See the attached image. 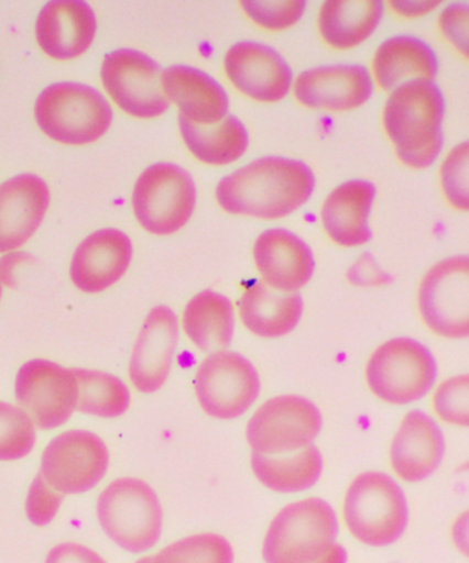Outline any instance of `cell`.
I'll return each mask as SVG.
<instances>
[{
    "label": "cell",
    "mask_w": 469,
    "mask_h": 563,
    "mask_svg": "<svg viewBox=\"0 0 469 563\" xmlns=\"http://www.w3.org/2000/svg\"><path fill=\"white\" fill-rule=\"evenodd\" d=\"M179 130L193 156L209 165H229L247 152L250 136L236 115L214 125H197L179 114Z\"/></svg>",
    "instance_id": "f546056e"
},
{
    "label": "cell",
    "mask_w": 469,
    "mask_h": 563,
    "mask_svg": "<svg viewBox=\"0 0 469 563\" xmlns=\"http://www.w3.org/2000/svg\"><path fill=\"white\" fill-rule=\"evenodd\" d=\"M303 300L297 292L272 289L264 282L248 287L240 300V318L251 333L280 339L301 322Z\"/></svg>",
    "instance_id": "484cf974"
},
{
    "label": "cell",
    "mask_w": 469,
    "mask_h": 563,
    "mask_svg": "<svg viewBox=\"0 0 469 563\" xmlns=\"http://www.w3.org/2000/svg\"><path fill=\"white\" fill-rule=\"evenodd\" d=\"M97 518L105 534L131 554L152 550L162 538V504L156 490L140 478L110 483L98 496Z\"/></svg>",
    "instance_id": "3957f363"
},
{
    "label": "cell",
    "mask_w": 469,
    "mask_h": 563,
    "mask_svg": "<svg viewBox=\"0 0 469 563\" xmlns=\"http://www.w3.org/2000/svg\"><path fill=\"white\" fill-rule=\"evenodd\" d=\"M36 445V428L20 407L0 401V461H19Z\"/></svg>",
    "instance_id": "d6a6232c"
},
{
    "label": "cell",
    "mask_w": 469,
    "mask_h": 563,
    "mask_svg": "<svg viewBox=\"0 0 469 563\" xmlns=\"http://www.w3.org/2000/svg\"><path fill=\"white\" fill-rule=\"evenodd\" d=\"M131 257V240L123 231H97L77 247L70 263V279L80 291L96 295L123 278Z\"/></svg>",
    "instance_id": "ac0fdd59"
},
{
    "label": "cell",
    "mask_w": 469,
    "mask_h": 563,
    "mask_svg": "<svg viewBox=\"0 0 469 563\" xmlns=\"http://www.w3.org/2000/svg\"><path fill=\"white\" fill-rule=\"evenodd\" d=\"M179 341V322L173 309L153 308L137 336L130 358L131 384L141 394L162 389L173 368Z\"/></svg>",
    "instance_id": "9a60e30c"
},
{
    "label": "cell",
    "mask_w": 469,
    "mask_h": 563,
    "mask_svg": "<svg viewBox=\"0 0 469 563\" xmlns=\"http://www.w3.org/2000/svg\"><path fill=\"white\" fill-rule=\"evenodd\" d=\"M445 455L443 430L423 411L406 413L391 443L390 460L396 476L421 483L437 472Z\"/></svg>",
    "instance_id": "ffe728a7"
},
{
    "label": "cell",
    "mask_w": 469,
    "mask_h": 563,
    "mask_svg": "<svg viewBox=\"0 0 469 563\" xmlns=\"http://www.w3.org/2000/svg\"><path fill=\"white\" fill-rule=\"evenodd\" d=\"M135 563H152V556H145V559H141L140 561H137Z\"/></svg>",
    "instance_id": "7bdbcfd3"
},
{
    "label": "cell",
    "mask_w": 469,
    "mask_h": 563,
    "mask_svg": "<svg viewBox=\"0 0 469 563\" xmlns=\"http://www.w3.org/2000/svg\"><path fill=\"white\" fill-rule=\"evenodd\" d=\"M323 428L318 407L305 397L284 395L263 402L247 424L252 452L284 455L310 445Z\"/></svg>",
    "instance_id": "9c48e42d"
},
{
    "label": "cell",
    "mask_w": 469,
    "mask_h": 563,
    "mask_svg": "<svg viewBox=\"0 0 469 563\" xmlns=\"http://www.w3.org/2000/svg\"><path fill=\"white\" fill-rule=\"evenodd\" d=\"M162 69L146 54L121 48L107 55L101 68L105 90L126 113L153 119L167 112Z\"/></svg>",
    "instance_id": "4fadbf2b"
},
{
    "label": "cell",
    "mask_w": 469,
    "mask_h": 563,
    "mask_svg": "<svg viewBox=\"0 0 469 563\" xmlns=\"http://www.w3.org/2000/svg\"><path fill=\"white\" fill-rule=\"evenodd\" d=\"M35 119L52 140L83 146L107 134L113 112L107 98L96 88L79 82H57L39 96Z\"/></svg>",
    "instance_id": "5b68a950"
},
{
    "label": "cell",
    "mask_w": 469,
    "mask_h": 563,
    "mask_svg": "<svg viewBox=\"0 0 469 563\" xmlns=\"http://www.w3.org/2000/svg\"><path fill=\"white\" fill-rule=\"evenodd\" d=\"M63 501L64 495L50 487L42 474L37 473L26 495L25 512L28 520L36 527L48 526L58 516Z\"/></svg>",
    "instance_id": "8d00e7d4"
},
{
    "label": "cell",
    "mask_w": 469,
    "mask_h": 563,
    "mask_svg": "<svg viewBox=\"0 0 469 563\" xmlns=\"http://www.w3.org/2000/svg\"><path fill=\"white\" fill-rule=\"evenodd\" d=\"M468 24L469 11L467 4L455 3L444 10L439 16L440 31L468 57Z\"/></svg>",
    "instance_id": "74e56055"
},
{
    "label": "cell",
    "mask_w": 469,
    "mask_h": 563,
    "mask_svg": "<svg viewBox=\"0 0 469 563\" xmlns=\"http://www.w3.org/2000/svg\"><path fill=\"white\" fill-rule=\"evenodd\" d=\"M377 197L371 181L355 179L335 189L325 200L323 224L330 240L347 247L366 245L372 240L369 217Z\"/></svg>",
    "instance_id": "cb8c5ba5"
},
{
    "label": "cell",
    "mask_w": 469,
    "mask_h": 563,
    "mask_svg": "<svg viewBox=\"0 0 469 563\" xmlns=\"http://www.w3.org/2000/svg\"><path fill=\"white\" fill-rule=\"evenodd\" d=\"M231 85L259 102H280L288 96L292 70L283 55L268 44L240 42L225 55Z\"/></svg>",
    "instance_id": "2e32d148"
},
{
    "label": "cell",
    "mask_w": 469,
    "mask_h": 563,
    "mask_svg": "<svg viewBox=\"0 0 469 563\" xmlns=\"http://www.w3.org/2000/svg\"><path fill=\"white\" fill-rule=\"evenodd\" d=\"M434 410L444 422L467 428L469 423V379L467 374L446 379L433 399Z\"/></svg>",
    "instance_id": "836d02e7"
},
{
    "label": "cell",
    "mask_w": 469,
    "mask_h": 563,
    "mask_svg": "<svg viewBox=\"0 0 469 563\" xmlns=\"http://www.w3.org/2000/svg\"><path fill=\"white\" fill-rule=\"evenodd\" d=\"M242 10L258 25L270 31L286 30L295 25L302 19L306 10V2H255V0H242Z\"/></svg>",
    "instance_id": "e575fe53"
},
{
    "label": "cell",
    "mask_w": 469,
    "mask_h": 563,
    "mask_svg": "<svg viewBox=\"0 0 469 563\" xmlns=\"http://www.w3.org/2000/svg\"><path fill=\"white\" fill-rule=\"evenodd\" d=\"M383 11L384 3L380 0H330L319 11V32L330 47L355 48L377 30Z\"/></svg>",
    "instance_id": "4316f807"
},
{
    "label": "cell",
    "mask_w": 469,
    "mask_h": 563,
    "mask_svg": "<svg viewBox=\"0 0 469 563\" xmlns=\"http://www.w3.org/2000/svg\"><path fill=\"white\" fill-rule=\"evenodd\" d=\"M253 257L264 284L274 290L295 292L308 284L316 268L313 251L288 230L272 229L258 236Z\"/></svg>",
    "instance_id": "d6986e66"
},
{
    "label": "cell",
    "mask_w": 469,
    "mask_h": 563,
    "mask_svg": "<svg viewBox=\"0 0 469 563\" xmlns=\"http://www.w3.org/2000/svg\"><path fill=\"white\" fill-rule=\"evenodd\" d=\"M234 551L220 534L200 533L167 545L152 563H233Z\"/></svg>",
    "instance_id": "1f68e13d"
},
{
    "label": "cell",
    "mask_w": 469,
    "mask_h": 563,
    "mask_svg": "<svg viewBox=\"0 0 469 563\" xmlns=\"http://www.w3.org/2000/svg\"><path fill=\"white\" fill-rule=\"evenodd\" d=\"M50 203L46 181L24 174L0 186V253L25 244L42 224Z\"/></svg>",
    "instance_id": "44dd1931"
},
{
    "label": "cell",
    "mask_w": 469,
    "mask_h": 563,
    "mask_svg": "<svg viewBox=\"0 0 469 563\" xmlns=\"http://www.w3.org/2000/svg\"><path fill=\"white\" fill-rule=\"evenodd\" d=\"M339 521L327 501L308 498L284 507L263 542L266 563H312L336 543Z\"/></svg>",
    "instance_id": "8992f818"
},
{
    "label": "cell",
    "mask_w": 469,
    "mask_h": 563,
    "mask_svg": "<svg viewBox=\"0 0 469 563\" xmlns=\"http://www.w3.org/2000/svg\"><path fill=\"white\" fill-rule=\"evenodd\" d=\"M185 334L198 350H225L234 335V308L228 297L212 290L198 292L184 311Z\"/></svg>",
    "instance_id": "83f0119b"
},
{
    "label": "cell",
    "mask_w": 469,
    "mask_h": 563,
    "mask_svg": "<svg viewBox=\"0 0 469 563\" xmlns=\"http://www.w3.org/2000/svg\"><path fill=\"white\" fill-rule=\"evenodd\" d=\"M79 386L77 410L98 418L124 416L131 405V394L127 385L112 374L97 369L74 368Z\"/></svg>",
    "instance_id": "4dcf8cb0"
},
{
    "label": "cell",
    "mask_w": 469,
    "mask_h": 563,
    "mask_svg": "<svg viewBox=\"0 0 469 563\" xmlns=\"http://www.w3.org/2000/svg\"><path fill=\"white\" fill-rule=\"evenodd\" d=\"M109 467V450L103 440L88 430H68L44 449L42 477L63 495H79L96 488Z\"/></svg>",
    "instance_id": "8fae6325"
},
{
    "label": "cell",
    "mask_w": 469,
    "mask_h": 563,
    "mask_svg": "<svg viewBox=\"0 0 469 563\" xmlns=\"http://www.w3.org/2000/svg\"><path fill=\"white\" fill-rule=\"evenodd\" d=\"M2 292H3V290H2V284H0V300H2Z\"/></svg>",
    "instance_id": "ee69618b"
},
{
    "label": "cell",
    "mask_w": 469,
    "mask_h": 563,
    "mask_svg": "<svg viewBox=\"0 0 469 563\" xmlns=\"http://www.w3.org/2000/svg\"><path fill=\"white\" fill-rule=\"evenodd\" d=\"M316 187L307 164L286 157L255 159L226 176L217 200L226 212L258 219H281L305 206Z\"/></svg>",
    "instance_id": "6da1fadb"
},
{
    "label": "cell",
    "mask_w": 469,
    "mask_h": 563,
    "mask_svg": "<svg viewBox=\"0 0 469 563\" xmlns=\"http://www.w3.org/2000/svg\"><path fill=\"white\" fill-rule=\"evenodd\" d=\"M251 466L264 487L280 494L302 493L321 477L324 460L314 445L284 455L252 452Z\"/></svg>",
    "instance_id": "f1b7e54d"
},
{
    "label": "cell",
    "mask_w": 469,
    "mask_h": 563,
    "mask_svg": "<svg viewBox=\"0 0 469 563\" xmlns=\"http://www.w3.org/2000/svg\"><path fill=\"white\" fill-rule=\"evenodd\" d=\"M418 309L424 323L435 334L449 340L469 335V261L467 256L446 258L423 278Z\"/></svg>",
    "instance_id": "5bb4252c"
},
{
    "label": "cell",
    "mask_w": 469,
    "mask_h": 563,
    "mask_svg": "<svg viewBox=\"0 0 469 563\" xmlns=\"http://www.w3.org/2000/svg\"><path fill=\"white\" fill-rule=\"evenodd\" d=\"M44 563H108L96 551L79 543H61L48 551Z\"/></svg>",
    "instance_id": "ab89813d"
},
{
    "label": "cell",
    "mask_w": 469,
    "mask_h": 563,
    "mask_svg": "<svg viewBox=\"0 0 469 563\" xmlns=\"http://www.w3.org/2000/svg\"><path fill=\"white\" fill-rule=\"evenodd\" d=\"M468 142L461 143L460 146L450 152L448 158L445 159L443 169H440V178H443V187L446 197L451 206L461 211H468Z\"/></svg>",
    "instance_id": "d590c367"
},
{
    "label": "cell",
    "mask_w": 469,
    "mask_h": 563,
    "mask_svg": "<svg viewBox=\"0 0 469 563\" xmlns=\"http://www.w3.org/2000/svg\"><path fill=\"white\" fill-rule=\"evenodd\" d=\"M197 400L209 417L236 419L250 410L261 394V378L253 364L239 353H211L197 368Z\"/></svg>",
    "instance_id": "30bf717a"
},
{
    "label": "cell",
    "mask_w": 469,
    "mask_h": 563,
    "mask_svg": "<svg viewBox=\"0 0 469 563\" xmlns=\"http://www.w3.org/2000/svg\"><path fill=\"white\" fill-rule=\"evenodd\" d=\"M343 515L352 537L372 548L395 543L410 522L404 490L380 472L363 473L351 483Z\"/></svg>",
    "instance_id": "277c9868"
},
{
    "label": "cell",
    "mask_w": 469,
    "mask_h": 563,
    "mask_svg": "<svg viewBox=\"0 0 469 563\" xmlns=\"http://www.w3.org/2000/svg\"><path fill=\"white\" fill-rule=\"evenodd\" d=\"M36 41L48 57L74 59L90 48L97 20L85 2H52L44 5L36 21Z\"/></svg>",
    "instance_id": "7402d4cb"
},
{
    "label": "cell",
    "mask_w": 469,
    "mask_h": 563,
    "mask_svg": "<svg viewBox=\"0 0 469 563\" xmlns=\"http://www.w3.org/2000/svg\"><path fill=\"white\" fill-rule=\"evenodd\" d=\"M15 399L35 428L63 427L77 410L79 386L74 368L35 358L21 366L14 384Z\"/></svg>",
    "instance_id": "7c38bea8"
},
{
    "label": "cell",
    "mask_w": 469,
    "mask_h": 563,
    "mask_svg": "<svg viewBox=\"0 0 469 563\" xmlns=\"http://www.w3.org/2000/svg\"><path fill=\"white\" fill-rule=\"evenodd\" d=\"M196 185L189 173L175 164H156L138 178L132 208L149 233L171 235L189 222L196 207Z\"/></svg>",
    "instance_id": "ba28073f"
},
{
    "label": "cell",
    "mask_w": 469,
    "mask_h": 563,
    "mask_svg": "<svg viewBox=\"0 0 469 563\" xmlns=\"http://www.w3.org/2000/svg\"><path fill=\"white\" fill-rule=\"evenodd\" d=\"M162 86L168 101L192 123L214 125L229 113L228 92L206 71L185 65L171 66L163 71Z\"/></svg>",
    "instance_id": "603a6c76"
},
{
    "label": "cell",
    "mask_w": 469,
    "mask_h": 563,
    "mask_svg": "<svg viewBox=\"0 0 469 563\" xmlns=\"http://www.w3.org/2000/svg\"><path fill=\"white\" fill-rule=\"evenodd\" d=\"M347 560H349V555H347V551L343 545L335 543L332 548L321 556V559L312 563H347Z\"/></svg>",
    "instance_id": "b9f144b4"
},
{
    "label": "cell",
    "mask_w": 469,
    "mask_h": 563,
    "mask_svg": "<svg viewBox=\"0 0 469 563\" xmlns=\"http://www.w3.org/2000/svg\"><path fill=\"white\" fill-rule=\"evenodd\" d=\"M438 70L439 59L434 48L410 35L389 38L373 58L374 77L385 91H394L410 81H433Z\"/></svg>",
    "instance_id": "d4e9b609"
},
{
    "label": "cell",
    "mask_w": 469,
    "mask_h": 563,
    "mask_svg": "<svg viewBox=\"0 0 469 563\" xmlns=\"http://www.w3.org/2000/svg\"><path fill=\"white\" fill-rule=\"evenodd\" d=\"M396 13L405 16H418L438 8L440 2H390Z\"/></svg>",
    "instance_id": "60d3db41"
},
{
    "label": "cell",
    "mask_w": 469,
    "mask_h": 563,
    "mask_svg": "<svg viewBox=\"0 0 469 563\" xmlns=\"http://www.w3.org/2000/svg\"><path fill=\"white\" fill-rule=\"evenodd\" d=\"M347 278L357 286H382L391 282L390 275L379 268L374 258L368 253L352 264Z\"/></svg>",
    "instance_id": "f35d334b"
},
{
    "label": "cell",
    "mask_w": 469,
    "mask_h": 563,
    "mask_svg": "<svg viewBox=\"0 0 469 563\" xmlns=\"http://www.w3.org/2000/svg\"><path fill=\"white\" fill-rule=\"evenodd\" d=\"M445 110L444 92L434 81H410L391 93L384 129L407 167L427 168L443 152Z\"/></svg>",
    "instance_id": "7a4b0ae2"
},
{
    "label": "cell",
    "mask_w": 469,
    "mask_h": 563,
    "mask_svg": "<svg viewBox=\"0 0 469 563\" xmlns=\"http://www.w3.org/2000/svg\"><path fill=\"white\" fill-rule=\"evenodd\" d=\"M294 92L307 108L346 112L368 102L373 80L363 65L319 66L297 76Z\"/></svg>",
    "instance_id": "e0dca14e"
},
{
    "label": "cell",
    "mask_w": 469,
    "mask_h": 563,
    "mask_svg": "<svg viewBox=\"0 0 469 563\" xmlns=\"http://www.w3.org/2000/svg\"><path fill=\"white\" fill-rule=\"evenodd\" d=\"M437 361L426 345L413 339L384 342L369 358L367 383L379 399L393 406L411 405L432 390Z\"/></svg>",
    "instance_id": "52a82bcc"
}]
</instances>
